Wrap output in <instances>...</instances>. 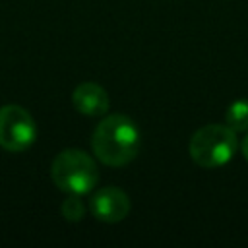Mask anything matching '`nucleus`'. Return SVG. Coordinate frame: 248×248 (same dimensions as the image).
<instances>
[{"label":"nucleus","instance_id":"obj_2","mask_svg":"<svg viewBox=\"0 0 248 248\" xmlns=\"http://www.w3.org/2000/svg\"><path fill=\"white\" fill-rule=\"evenodd\" d=\"M50 174L58 190L78 196L89 194L99 180L95 161L81 149L60 151L52 161Z\"/></svg>","mask_w":248,"mask_h":248},{"label":"nucleus","instance_id":"obj_6","mask_svg":"<svg viewBox=\"0 0 248 248\" xmlns=\"http://www.w3.org/2000/svg\"><path fill=\"white\" fill-rule=\"evenodd\" d=\"M72 103L78 112L85 116H101L108 110V95L107 91L91 81H85L74 89Z\"/></svg>","mask_w":248,"mask_h":248},{"label":"nucleus","instance_id":"obj_3","mask_svg":"<svg viewBox=\"0 0 248 248\" xmlns=\"http://www.w3.org/2000/svg\"><path fill=\"white\" fill-rule=\"evenodd\" d=\"M236 151L234 130L221 124H207L200 128L190 140V155L196 165L215 169L227 165Z\"/></svg>","mask_w":248,"mask_h":248},{"label":"nucleus","instance_id":"obj_7","mask_svg":"<svg viewBox=\"0 0 248 248\" xmlns=\"http://www.w3.org/2000/svg\"><path fill=\"white\" fill-rule=\"evenodd\" d=\"M227 126L234 132H246L248 130V99L234 101L227 110Z\"/></svg>","mask_w":248,"mask_h":248},{"label":"nucleus","instance_id":"obj_5","mask_svg":"<svg viewBox=\"0 0 248 248\" xmlns=\"http://www.w3.org/2000/svg\"><path fill=\"white\" fill-rule=\"evenodd\" d=\"M89 207H91V213L99 221L118 223L130 211V200L120 188L107 186V188H101L93 194V198L89 202Z\"/></svg>","mask_w":248,"mask_h":248},{"label":"nucleus","instance_id":"obj_8","mask_svg":"<svg viewBox=\"0 0 248 248\" xmlns=\"http://www.w3.org/2000/svg\"><path fill=\"white\" fill-rule=\"evenodd\" d=\"M62 215L68 221H81L83 219L85 207H83V202L79 200L78 194H70V198L64 200V203H62Z\"/></svg>","mask_w":248,"mask_h":248},{"label":"nucleus","instance_id":"obj_9","mask_svg":"<svg viewBox=\"0 0 248 248\" xmlns=\"http://www.w3.org/2000/svg\"><path fill=\"white\" fill-rule=\"evenodd\" d=\"M240 149H242V155H244V159L248 161V136L242 140V145H240Z\"/></svg>","mask_w":248,"mask_h":248},{"label":"nucleus","instance_id":"obj_1","mask_svg":"<svg viewBox=\"0 0 248 248\" xmlns=\"http://www.w3.org/2000/svg\"><path fill=\"white\" fill-rule=\"evenodd\" d=\"M91 147L95 157L108 167L128 165L138 155L140 130L124 114H108L97 124L91 136Z\"/></svg>","mask_w":248,"mask_h":248},{"label":"nucleus","instance_id":"obj_4","mask_svg":"<svg viewBox=\"0 0 248 248\" xmlns=\"http://www.w3.org/2000/svg\"><path fill=\"white\" fill-rule=\"evenodd\" d=\"M37 138L33 116L19 105L0 107V147L12 153L25 151Z\"/></svg>","mask_w":248,"mask_h":248}]
</instances>
